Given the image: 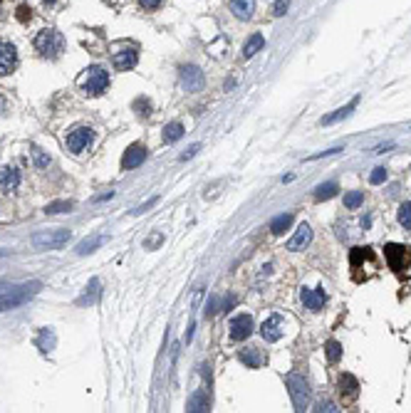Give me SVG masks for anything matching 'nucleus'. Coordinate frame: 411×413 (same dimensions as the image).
Returning <instances> with one entry per match:
<instances>
[{"label": "nucleus", "mask_w": 411, "mask_h": 413, "mask_svg": "<svg viewBox=\"0 0 411 413\" xmlns=\"http://www.w3.org/2000/svg\"><path fill=\"white\" fill-rule=\"evenodd\" d=\"M35 50L40 52V57L45 59H57L62 57V52H64V47H67V42H64V35L55 28H45L40 30L37 35H35Z\"/></svg>", "instance_id": "obj_1"}, {"label": "nucleus", "mask_w": 411, "mask_h": 413, "mask_svg": "<svg viewBox=\"0 0 411 413\" xmlns=\"http://www.w3.org/2000/svg\"><path fill=\"white\" fill-rule=\"evenodd\" d=\"M42 290V282H25V285H8L3 292H0V312H8V309H15L20 304H25L28 299L37 295Z\"/></svg>", "instance_id": "obj_2"}, {"label": "nucleus", "mask_w": 411, "mask_h": 413, "mask_svg": "<svg viewBox=\"0 0 411 413\" xmlns=\"http://www.w3.org/2000/svg\"><path fill=\"white\" fill-rule=\"evenodd\" d=\"M107 87H109V72L102 64H89L80 77V89L87 97H99L107 92Z\"/></svg>", "instance_id": "obj_3"}, {"label": "nucleus", "mask_w": 411, "mask_h": 413, "mask_svg": "<svg viewBox=\"0 0 411 413\" xmlns=\"http://www.w3.org/2000/svg\"><path fill=\"white\" fill-rule=\"evenodd\" d=\"M285 386H288V393L293 398L295 411H305L310 406V384H307V379L302 374H288Z\"/></svg>", "instance_id": "obj_4"}, {"label": "nucleus", "mask_w": 411, "mask_h": 413, "mask_svg": "<svg viewBox=\"0 0 411 413\" xmlns=\"http://www.w3.org/2000/svg\"><path fill=\"white\" fill-rule=\"evenodd\" d=\"M70 237H72V233H70L67 228H59V230L35 233L30 242H32L35 247H40V250H59V247H64V245L70 242Z\"/></svg>", "instance_id": "obj_5"}, {"label": "nucleus", "mask_w": 411, "mask_h": 413, "mask_svg": "<svg viewBox=\"0 0 411 413\" xmlns=\"http://www.w3.org/2000/svg\"><path fill=\"white\" fill-rule=\"evenodd\" d=\"M94 144V131L89 129V126H75L70 134H67V148L72 151V153H85L89 151Z\"/></svg>", "instance_id": "obj_6"}, {"label": "nucleus", "mask_w": 411, "mask_h": 413, "mask_svg": "<svg viewBox=\"0 0 411 413\" xmlns=\"http://www.w3.org/2000/svg\"><path fill=\"white\" fill-rule=\"evenodd\" d=\"M253 329H255V324H253V317L250 314H238V317H233L228 322V337L233 342H245L253 334Z\"/></svg>", "instance_id": "obj_7"}, {"label": "nucleus", "mask_w": 411, "mask_h": 413, "mask_svg": "<svg viewBox=\"0 0 411 413\" xmlns=\"http://www.w3.org/2000/svg\"><path fill=\"white\" fill-rule=\"evenodd\" d=\"M178 77H181V87L186 92H201L203 87V72L196 64H183L178 69Z\"/></svg>", "instance_id": "obj_8"}, {"label": "nucleus", "mask_w": 411, "mask_h": 413, "mask_svg": "<svg viewBox=\"0 0 411 413\" xmlns=\"http://www.w3.org/2000/svg\"><path fill=\"white\" fill-rule=\"evenodd\" d=\"M18 69V47L10 40H0V77Z\"/></svg>", "instance_id": "obj_9"}, {"label": "nucleus", "mask_w": 411, "mask_h": 413, "mask_svg": "<svg viewBox=\"0 0 411 413\" xmlns=\"http://www.w3.org/2000/svg\"><path fill=\"white\" fill-rule=\"evenodd\" d=\"M283 334H285V319L280 314H270L263 324H260V337H263L267 344L278 342Z\"/></svg>", "instance_id": "obj_10"}, {"label": "nucleus", "mask_w": 411, "mask_h": 413, "mask_svg": "<svg viewBox=\"0 0 411 413\" xmlns=\"http://www.w3.org/2000/svg\"><path fill=\"white\" fill-rule=\"evenodd\" d=\"M300 302L305 304V309H310V312H320L324 307V302H327V295H324L322 287H302L300 290Z\"/></svg>", "instance_id": "obj_11"}, {"label": "nucleus", "mask_w": 411, "mask_h": 413, "mask_svg": "<svg viewBox=\"0 0 411 413\" xmlns=\"http://www.w3.org/2000/svg\"><path fill=\"white\" fill-rule=\"evenodd\" d=\"M136 62H139V52L134 47H124V50H119V52L112 55V64H114V69H119V72L134 69Z\"/></svg>", "instance_id": "obj_12"}, {"label": "nucleus", "mask_w": 411, "mask_h": 413, "mask_svg": "<svg viewBox=\"0 0 411 413\" xmlns=\"http://www.w3.org/2000/svg\"><path fill=\"white\" fill-rule=\"evenodd\" d=\"M20 181L23 176L15 166H0V193H15Z\"/></svg>", "instance_id": "obj_13"}, {"label": "nucleus", "mask_w": 411, "mask_h": 413, "mask_svg": "<svg viewBox=\"0 0 411 413\" xmlns=\"http://www.w3.org/2000/svg\"><path fill=\"white\" fill-rule=\"evenodd\" d=\"M144 161H147V148L134 144V146H129L124 151V156H121V169H124V171H131V169H139Z\"/></svg>", "instance_id": "obj_14"}, {"label": "nucleus", "mask_w": 411, "mask_h": 413, "mask_svg": "<svg viewBox=\"0 0 411 413\" xmlns=\"http://www.w3.org/2000/svg\"><path fill=\"white\" fill-rule=\"evenodd\" d=\"M228 10L238 20H250L255 15V0H228Z\"/></svg>", "instance_id": "obj_15"}, {"label": "nucleus", "mask_w": 411, "mask_h": 413, "mask_svg": "<svg viewBox=\"0 0 411 413\" xmlns=\"http://www.w3.org/2000/svg\"><path fill=\"white\" fill-rule=\"evenodd\" d=\"M310 240H312V230H310V225H307V223H302V225L295 230V235L288 240V250H293V253H297V250H305V247L310 245Z\"/></svg>", "instance_id": "obj_16"}, {"label": "nucleus", "mask_w": 411, "mask_h": 413, "mask_svg": "<svg viewBox=\"0 0 411 413\" xmlns=\"http://www.w3.org/2000/svg\"><path fill=\"white\" fill-rule=\"evenodd\" d=\"M240 364H245L248 369H258V366H263L265 364V354L258 349V347H245V349H240Z\"/></svg>", "instance_id": "obj_17"}, {"label": "nucleus", "mask_w": 411, "mask_h": 413, "mask_svg": "<svg viewBox=\"0 0 411 413\" xmlns=\"http://www.w3.org/2000/svg\"><path fill=\"white\" fill-rule=\"evenodd\" d=\"M211 406V396H208V388H198L188 401H186V411L191 413H201V411H208Z\"/></svg>", "instance_id": "obj_18"}, {"label": "nucleus", "mask_w": 411, "mask_h": 413, "mask_svg": "<svg viewBox=\"0 0 411 413\" xmlns=\"http://www.w3.org/2000/svg\"><path fill=\"white\" fill-rule=\"evenodd\" d=\"M337 386H339V396H342V398H354L357 391H359V381L354 379L352 374H342L339 381H337Z\"/></svg>", "instance_id": "obj_19"}, {"label": "nucleus", "mask_w": 411, "mask_h": 413, "mask_svg": "<svg viewBox=\"0 0 411 413\" xmlns=\"http://www.w3.org/2000/svg\"><path fill=\"white\" fill-rule=\"evenodd\" d=\"M37 349L42 352V354H50L52 349H55V344H57V337H55V332L50 329V326H45V329H40V337H37Z\"/></svg>", "instance_id": "obj_20"}, {"label": "nucleus", "mask_w": 411, "mask_h": 413, "mask_svg": "<svg viewBox=\"0 0 411 413\" xmlns=\"http://www.w3.org/2000/svg\"><path fill=\"white\" fill-rule=\"evenodd\" d=\"M99 287H102V282H99L97 277H94V280H89V285L85 287V295L77 299V304H80V307H85V304H87V307H89V304H94V302L99 299V295H102V290H99Z\"/></svg>", "instance_id": "obj_21"}, {"label": "nucleus", "mask_w": 411, "mask_h": 413, "mask_svg": "<svg viewBox=\"0 0 411 413\" xmlns=\"http://www.w3.org/2000/svg\"><path fill=\"white\" fill-rule=\"evenodd\" d=\"M263 47H265V37L260 35V32H253V35L245 40V45H243V57L250 59L253 55H258Z\"/></svg>", "instance_id": "obj_22"}, {"label": "nucleus", "mask_w": 411, "mask_h": 413, "mask_svg": "<svg viewBox=\"0 0 411 413\" xmlns=\"http://www.w3.org/2000/svg\"><path fill=\"white\" fill-rule=\"evenodd\" d=\"M357 104H359V99H352L347 107H342V109H337L334 114H327V117H322V126H329V124H337V121H342V119H347L350 114H352L354 109H357Z\"/></svg>", "instance_id": "obj_23"}, {"label": "nucleus", "mask_w": 411, "mask_h": 413, "mask_svg": "<svg viewBox=\"0 0 411 413\" xmlns=\"http://www.w3.org/2000/svg\"><path fill=\"white\" fill-rule=\"evenodd\" d=\"M107 242V235H92V237H85L80 245H77V255H89L94 253L97 247H102Z\"/></svg>", "instance_id": "obj_24"}, {"label": "nucleus", "mask_w": 411, "mask_h": 413, "mask_svg": "<svg viewBox=\"0 0 411 413\" xmlns=\"http://www.w3.org/2000/svg\"><path fill=\"white\" fill-rule=\"evenodd\" d=\"M181 136H183V124L181 121H171V124L164 126V141L166 144H176Z\"/></svg>", "instance_id": "obj_25"}, {"label": "nucleus", "mask_w": 411, "mask_h": 413, "mask_svg": "<svg viewBox=\"0 0 411 413\" xmlns=\"http://www.w3.org/2000/svg\"><path fill=\"white\" fill-rule=\"evenodd\" d=\"M293 225V215L290 213H283V215H278L272 223H270V233H275V235H283L288 228Z\"/></svg>", "instance_id": "obj_26"}, {"label": "nucleus", "mask_w": 411, "mask_h": 413, "mask_svg": "<svg viewBox=\"0 0 411 413\" xmlns=\"http://www.w3.org/2000/svg\"><path fill=\"white\" fill-rule=\"evenodd\" d=\"M30 156H32L35 169H47V166H50V156H47V151H42L40 146H30Z\"/></svg>", "instance_id": "obj_27"}, {"label": "nucleus", "mask_w": 411, "mask_h": 413, "mask_svg": "<svg viewBox=\"0 0 411 413\" xmlns=\"http://www.w3.org/2000/svg\"><path fill=\"white\" fill-rule=\"evenodd\" d=\"M337 191H339L337 183H322V186L315 188V201H327V198L337 196Z\"/></svg>", "instance_id": "obj_28"}, {"label": "nucleus", "mask_w": 411, "mask_h": 413, "mask_svg": "<svg viewBox=\"0 0 411 413\" xmlns=\"http://www.w3.org/2000/svg\"><path fill=\"white\" fill-rule=\"evenodd\" d=\"M396 220H399V225H401L404 230H411V201H406V203L399 206Z\"/></svg>", "instance_id": "obj_29"}, {"label": "nucleus", "mask_w": 411, "mask_h": 413, "mask_svg": "<svg viewBox=\"0 0 411 413\" xmlns=\"http://www.w3.org/2000/svg\"><path fill=\"white\" fill-rule=\"evenodd\" d=\"M404 250H406V247H401V245H386V258H389V265L394 267V270L401 267L399 255H404Z\"/></svg>", "instance_id": "obj_30"}, {"label": "nucleus", "mask_w": 411, "mask_h": 413, "mask_svg": "<svg viewBox=\"0 0 411 413\" xmlns=\"http://www.w3.org/2000/svg\"><path fill=\"white\" fill-rule=\"evenodd\" d=\"M324 352H327V359H329L332 364H337V361L342 359V344L334 342V339H329V342L324 344Z\"/></svg>", "instance_id": "obj_31"}, {"label": "nucleus", "mask_w": 411, "mask_h": 413, "mask_svg": "<svg viewBox=\"0 0 411 413\" xmlns=\"http://www.w3.org/2000/svg\"><path fill=\"white\" fill-rule=\"evenodd\" d=\"M362 203H364V193L362 191H350L345 196V208H350V210H357Z\"/></svg>", "instance_id": "obj_32"}, {"label": "nucleus", "mask_w": 411, "mask_h": 413, "mask_svg": "<svg viewBox=\"0 0 411 413\" xmlns=\"http://www.w3.org/2000/svg\"><path fill=\"white\" fill-rule=\"evenodd\" d=\"M70 210H72V201H55L45 208L47 215H59V213H70Z\"/></svg>", "instance_id": "obj_33"}, {"label": "nucleus", "mask_w": 411, "mask_h": 413, "mask_svg": "<svg viewBox=\"0 0 411 413\" xmlns=\"http://www.w3.org/2000/svg\"><path fill=\"white\" fill-rule=\"evenodd\" d=\"M134 112H136L139 117H149V114H151V102H147L144 97L136 99V102H134Z\"/></svg>", "instance_id": "obj_34"}, {"label": "nucleus", "mask_w": 411, "mask_h": 413, "mask_svg": "<svg viewBox=\"0 0 411 413\" xmlns=\"http://www.w3.org/2000/svg\"><path fill=\"white\" fill-rule=\"evenodd\" d=\"M369 255H372L369 247H354L352 255H350V263H352V265H359V263H362L364 258H369Z\"/></svg>", "instance_id": "obj_35"}, {"label": "nucleus", "mask_w": 411, "mask_h": 413, "mask_svg": "<svg viewBox=\"0 0 411 413\" xmlns=\"http://www.w3.org/2000/svg\"><path fill=\"white\" fill-rule=\"evenodd\" d=\"M290 3H293V0H275V5H272V15H275V18H283V15L288 13Z\"/></svg>", "instance_id": "obj_36"}, {"label": "nucleus", "mask_w": 411, "mask_h": 413, "mask_svg": "<svg viewBox=\"0 0 411 413\" xmlns=\"http://www.w3.org/2000/svg\"><path fill=\"white\" fill-rule=\"evenodd\" d=\"M384 181H386V169H382V166L374 169L372 176H369V183H372V186H379V183H384Z\"/></svg>", "instance_id": "obj_37"}, {"label": "nucleus", "mask_w": 411, "mask_h": 413, "mask_svg": "<svg viewBox=\"0 0 411 413\" xmlns=\"http://www.w3.org/2000/svg\"><path fill=\"white\" fill-rule=\"evenodd\" d=\"M198 151H201V144H191V146H188L186 151H183V153H181V161H188V158H193Z\"/></svg>", "instance_id": "obj_38"}, {"label": "nucleus", "mask_w": 411, "mask_h": 413, "mask_svg": "<svg viewBox=\"0 0 411 413\" xmlns=\"http://www.w3.org/2000/svg\"><path fill=\"white\" fill-rule=\"evenodd\" d=\"M30 18H32V10H30L28 5H20L18 8V20L20 23H30Z\"/></svg>", "instance_id": "obj_39"}, {"label": "nucleus", "mask_w": 411, "mask_h": 413, "mask_svg": "<svg viewBox=\"0 0 411 413\" xmlns=\"http://www.w3.org/2000/svg\"><path fill=\"white\" fill-rule=\"evenodd\" d=\"M139 5H142L144 10H159V8L164 5V0H139Z\"/></svg>", "instance_id": "obj_40"}, {"label": "nucleus", "mask_w": 411, "mask_h": 413, "mask_svg": "<svg viewBox=\"0 0 411 413\" xmlns=\"http://www.w3.org/2000/svg\"><path fill=\"white\" fill-rule=\"evenodd\" d=\"M156 203H159V198H149V201H147V203H144V206H139V208H136V210H134V215H142V213H147L149 208H151V206H156Z\"/></svg>", "instance_id": "obj_41"}, {"label": "nucleus", "mask_w": 411, "mask_h": 413, "mask_svg": "<svg viewBox=\"0 0 411 413\" xmlns=\"http://www.w3.org/2000/svg\"><path fill=\"white\" fill-rule=\"evenodd\" d=\"M315 411H327V413H334L337 411V406L332 403V401H322V403H317V408Z\"/></svg>", "instance_id": "obj_42"}, {"label": "nucleus", "mask_w": 411, "mask_h": 413, "mask_svg": "<svg viewBox=\"0 0 411 413\" xmlns=\"http://www.w3.org/2000/svg\"><path fill=\"white\" fill-rule=\"evenodd\" d=\"M161 240H164V235H161V233H156V235L151 237V240H144V247H147V250H151V247H156Z\"/></svg>", "instance_id": "obj_43"}, {"label": "nucleus", "mask_w": 411, "mask_h": 413, "mask_svg": "<svg viewBox=\"0 0 411 413\" xmlns=\"http://www.w3.org/2000/svg\"><path fill=\"white\" fill-rule=\"evenodd\" d=\"M114 196V191H107V193H99V196H94L92 198V203H102V201H109Z\"/></svg>", "instance_id": "obj_44"}, {"label": "nucleus", "mask_w": 411, "mask_h": 413, "mask_svg": "<svg viewBox=\"0 0 411 413\" xmlns=\"http://www.w3.org/2000/svg\"><path fill=\"white\" fill-rule=\"evenodd\" d=\"M8 112H10V102L0 94V117H3V114H8Z\"/></svg>", "instance_id": "obj_45"}, {"label": "nucleus", "mask_w": 411, "mask_h": 413, "mask_svg": "<svg viewBox=\"0 0 411 413\" xmlns=\"http://www.w3.org/2000/svg\"><path fill=\"white\" fill-rule=\"evenodd\" d=\"M233 304H235V297L231 295L226 302H223V312H231V307H233Z\"/></svg>", "instance_id": "obj_46"}, {"label": "nucleus", "mask_w": 411, "mask_h": 413, "mask_svg": "<svg viewBox=\"0 0 411 413\" xmlns=\"http://www.w3.org/2000/svg\"><path fill=\"white\" fill-rule=\"evenodd\" d=\"M216 312V297H211L208 299V307H206V314H213Z\"/></svg>", "instance_id": "obj_47"}, {"label": "nucleus", "mask_w": 411, "mask_h": 413, "mask_svg": "<svg viewBox=\"0 0 411 413\" xmlns=\"http://www.w3.org/2000/svg\"><path fill=\"white\" fill-rule=\"evenodd\" d=\"M8 255H10L8 250H0V260H3V258H8Z\"/></svg>", "instance_id": "obj_48"}, {"label": "nucleus", "mask_w": 411, "mask_h": 413, "mask_svg": "<svg viewBox=\"0 0 411 413\" xmlns=\"http://www.w3.org/2000/svg\"><path fill=\"white\" fill-rule=\"evenodd\" d=\"M42 3H45V5H55V0H42Z\"/></svg>", "instance_id": "obj_49"}]
</instances>
